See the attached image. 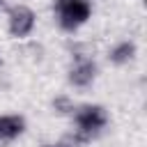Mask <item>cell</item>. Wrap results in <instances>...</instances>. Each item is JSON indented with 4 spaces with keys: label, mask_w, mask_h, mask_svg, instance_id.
Segmentation results:
<instances>
[{
    "label": "cell",
    "mask_w": 147,
    "mask_h": 147,
    "mask_svg": "<svg viewBox=\"0 0 147 147\" xmlns=\"http://www.w3.org/2000/svg\"><path fill=\"white\" fill-rule=\"evenodd\" d=\"M37 14L28 5H11L7 11V32L14 39H25L34 32Z\"/></svg>",
    "instance_id": "3"
},
{
    "label": "cell",
    "mask_w": 147,
    "mask_h": 147,
    "mask_svg": "<svg viewBox=\"0 0 147 147\" xmlns=\"http://www.w3.org/2000/svg\"><path fill=\"white\" fill-rule=\"evenodd\" d=\"M92 0H55L53 2V16L64 32L80 30L92 18Z\"/></svg>",
    "instance_id": "1"
},
{
    "label": "cell",
    "mask_w": 147,
    "mask_h": 147,
    "mask_svg": "<svg viewBox=\"0 0 147 147\" xmlns=\"http://www.w3.org/2000/svg\"><path fill=\"white\" fill-rule=\"evenodd\" d=\"M53 108H55V113H60V115H74V110H76L74 101H71L69 96H55V99H53Z\"/></svg>",
    "instance_id": "7"
},
{
    "label": "cell",
    "mask_w": 147,
    "mask_h": 147,
    "mask_svg": "<svg viewBox=\"0 0 147 147\" xmlns=\"http://www.w3.org/2000/svg\"><path fill=\"white\" fill-rule=\"evenodd\" d=\"M0 67H2V55H0Z\"/></svg>",
    "instance_id": "9"
},
{
    "label": "cell",
    "mask_w": 147,
    "mask_h": 147,
    "mask_svg": "<svg viewBox=\"0 0 147 147\" xmlns=\"http://www.w3.org/2000/svg\"><path fill=\"white\" fill-rule=\"evenodd\" d=\"M41 147H69L67 142H46V145H41Z\"/></svg>",
    "instance_id": "8"
},
{
    "label": "cell",
    "mask_w": 147,
    "mask_h": 147,
    "mask_svg": "<svg viewBox=\"0 0 147 147\" xmlns=\"http://www.w3.org/2000/svg\"><path fill=\"white\" fill-rule=\"evenodd\" d=\"M25 117L23 115H0V145L14 142L25 133Z\"/></svg>",
    "instance_id": "5"
},
{
    "label": "cell",
    "mask_w": 147,
    "mask_h": 147,
    "mask_svg": "<svg viewBox=\"0 0 147 147\" xmlns=\"http://www.w3.org/2000/svg\"><path fill=\"white\" fill-rule=\"evenodd\" d=\"M96 74H99V67H96V62L92 57H76L74 64L69 67L67 80H69L71 87L85 90V87H90L96 80Z\"/></svg>",
    "instance_id": "4"
},
{
    "label": "cell",
    "mask_w": 147,
    "mask_h": 147,
    "mask_svg": "<svg viewBox=\"0 0 147 147\" xmlns=\"http://www.w3.org/2000/svg\"><path fill=\"white\" fill-rule=\"evenodd\" d=\"M136 53H138V48H136V44L133 41H117L110 51H108V60L113 62V64H117V67H122V64H129L133 57H136Z\"/></svg>",
    "instance_id": "6"
},
{
    "label": "cell",
    "mask_w": 147,
    "mask_h": 147,
    "mask_svg": "<svg viewBox=\"0 0 147 147\" xmlns=\"http://www.w3.org/2000/svg\"><path fill=\"white\" fill-rule=\"evenodd\" d=\"M74 126H76V138L78 140H90L92 136L101 133L108 126V110L101 103H85L78 106L71 115Z\"/></svg>",
    "instance_id": "2"
}]
</instances>
